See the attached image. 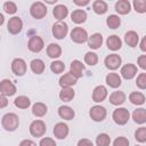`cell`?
<instances>
[{"instance_id":"cell-34","label":"cell","mask_w":146,"mask_h":146,"mask_svg":"<svg viewBox=\"0 0 146 146\" xmlns=\"http://www.w3.org/2000/svg\"><path fill=\"white\" fill-rule=\"evenodd\" d=\"M129 100L135 105H141L145 103V96L141 92L135 91V92H131L129 95Z\"/></svg>"},{"instance_id":"cell-52","label":"cell","mask_w":146,"mask_h":146,"mask_svg":"<svg viewBox=\"0 0 146 146\" xmlns=\"http://www.w3.org/2000/svg\"><path fill=\"white\" fill-rule=\"evenodd\" d=\"M136 146H139V145H136Z\"/></svg>"},{"instance_id":"cell-24","label":"cell","mask_w":146,"mask_h":146,"mask_svg":"<svg viewBox=\"0 0 146 146\" xmlns=\"http://www.w3.org/2000/svg\"><path fill=\"white\" fill-rule=\"evenodd\" d=\"M71 19L75 24H81L87 19V13L82 9H76L71 14Z\"/></svg>"},{"instance_id":"cell-18","label":"cell","mask_w":146,"mask_h":146,"mask_svg":"<svg viewBox=\"0 0 146 146\" xmlns=\"http://www.w3.org/2000/svg\"><path fill=\"white\" fill-rule=\"evenodd\" d=\"M125 102V95L123 91H113L111 95H110V103L115 105V106H119V105H122L123 103Z\"/></svg>"},{"instance_id":"cell-26","label":"cell","mask_w":146,"mask_h":146,"mask_svg":"<svg viewBox=\"0 0 146 146\" xmlns=\"http://www.w3.org/2000/svg\"><path fill=\"white\" fill-rule=\"evenodd\" d=\"M132 119L138 124H144L146 122V110L145 108H137L132 113Z\"/></svg>"},{"instance_id":"cell-17","label":"cell","mask_w":146,"mask_h":146,"mask_svg":"<svg viewBox=\"0 0 146 146\" xmlns=\"http://www.w3.org/2000/svg\"><path fill=\"white\" fill-rule=\"evenodd\" d=\"M76 78H74L70 72L65 73L60 79H59V86L62 88H71L72 86H74L76 83Z\"/></svg>"},{"instance_id":"cell-48","label":"cell","mask_w":146,"mask_h":146,"mask_svg":"<svg viewBox=\"0 0 146 146\" xmlns=\"http://www.w3.org/2000/svg\"><path fill=\"white\" fill-rule=\"evenodd\" d=\"M19 146H36V144L34 141L30 140V139H24V140L21 141Z\"/></svg>"},{"instance_id":"cell-5","label":"cell","mask_w":146,"mask_h":146,"mask_svg":"<svg viewBox=\"0 0 146 146\" xmlns=\"http://www.w3.org/2000/svg\"><path fill=\"white\" fill-rule=\"evenodd\" d=\"M71 39L75 43H83L88 40V33L82 27H74L71 32Z\"/></svg>"},{"instance_id":"cell-30","label":"cell","mask_w":146,"mask_h":146,"mask_svg":"<svg viewBox=\"0 0 146 146\" xmlns=\"http://www.w3.org/2000/svg\"><path fill=\"white\" fill-rule=\"evenodd\" d=\"M32 113L36 117H42L47 113V106L43 103H35L32 106Z\"/></svg>"},{"instance_id":"cell-8","label":"cell","mask_w":146,"mask_h":146,"mask_svg":"<svg viewBox=\"0 0 146 146\" xmlns=\"http://www.w3.org/2000/svg\"><path fill=\"white\" fill-rule=\"evenodd\" d=\"M89 114H90V117L94 121L100 122L106 117V110H105V107H103L100 105H96V106H92L90 108Z\"/></svg>"},{"instance_id":"cell-35","label":"cell","mask_w":146,"mask_h":146,"mask_svg":"<svg viewBox=\"0 0 146 146\" xmlns=\"http://www.w3.org/2000/svg\"><path fill=\"white\" fill-rule=\"evenodd\" d=\"M106 24H107V26L110 27V29H117L119 26H120V24H121V19H120V17L119 16H116V15H110L108 17H107V19H106Z\"/></svg>"},{"instance_id":"cell-51","label":"cell","mask_w":146,"mask_h":146,"mask_svg":"<svg viewBox=\"0 0 146 146\" xmlns=\"http://www.w3.org/2000/svg\"><path fill=\"white\" fill-rule=\"evenodd\" d=\"M3 22H5V17H3V15L0 13V25H2Z\"/></svg>"},{"instance_id":"cell-33","label":"cell","mask_w":146,"mask_h":146,"mask_svg":"<svg viewBox=\"0 0 146 146\" xmlns=\"http://www.w3.org/2000/svg\"><path fill=\"white\" fill-rule=\"evenodd\" d=\"M74 90L72 88H63L59 92V98L63 102H71L74 98Z\"/></svg>"},{"instance_id":"cell-13","label":"cell","mask_w":146,"mask_h":146,"mask_svg":"<svg viewBox=\"0 0 146 146\" xmlns=\"http://www.w3.org/2000/svg\"><path fill=\"white\" fill-rule=\"evenodd\" d=\"M54 135L58 139H65L68 135V127L64 122H58L54 127Z\"/></svg>"},{"instance_id":"cell-40","label":"cell","mask_w":146,"mask_h":146,"mask_svg":"<svg viewBox=\"0 0 146 146\" xmlns=\"http://www.w3.org/2000/svg\"><path fill=\"white\" fill-rule=\"evenodd\" d=\"M133 8L137 13H145L146 11V1L145 0H135L133 1Z\"/></svg>"},{"instance_id":"cell-20","label":"cell","mask_w":146,"mask_h":146,"mask_svg":"<svg viewBox=\"0 0 146 146\" xmlns=\"http://www.w3.org/2000/svg\"><path fill=\"white\" fill-rule=\"evenodd\" d=\"M67 14H68V9H67V7L64 6V5H57V6L54 8V10H52L54 17H55L56 19H58L59 22H60L62 19H64V18L67 16Z\"/></svg>"},{"instance_id":"cell-16","label":"cell","mask_w":146,"mask_h":146,"mask_svg":"<svg viewBox=\"0 0 146 146\" xmlns=\"http://www.w3.org/2000/svg\"><path fill=\"white\" fill-rule=\"evenodd\" d=\"M137 74V66L133 64H125L121 68V75L125 80H131Z\"/></svg>"},{"instance_id":"cell-11","label":"cell","mask_w":146,"mask_h":146,"mask_svg":"<svg viewBox=\"0 0 146 146\" xmlns=\"http://www.w3.org/2000/svg\"><path fill=\"white\" fill-rule=\"evenodd\" d=\"M15 92H16V87L10 80L5 79V80H2L0 82V94L1 95H3V96H13Z\"/></svg>"},{"instance_id":"cell-22","label":"cell","mask_w":146,"mask_h":146,"mask_svg":"<svg viewBox=\"0 0 146 146\" xmlns=\"http://www.w3.org/2000/svg\"><path fill=\"white\" fill-rule=\"evenodd\" d=\"M103 43V35L99 33H94L91 36L88 38V46L91 49H98L100 48Z\"/></svg>"},{"instance_id":"cell-12","label":"cell","mask_w":146,"mask_h":146,"mask_svg":"<svg viewBox=\"0 0 146 146\" xmlns=\"http://www.w3.org/2000/svg\"><path fill=\"white\" fill-rule=\"evenodd\" d=\"M104 63H105V66H106L107 68H110V70H116V68H119V67L121 66L122 59H121V57H120L119 55H116V54H111V55H108V56L105 58Z\"/></svg>"},{"instance_id":"cell-6","label":"cell","mask_w":146,"mask_h":146,"mask_svg":"<svg viewBox=\"0 0 146 146\" xmlns=\"http://www.w3.org/2000/svg\"><path fill=\"white\" fill-rule=\"evenodd\" d=\"M68 31V26L65 22H57L56 24H54L52 26V34L56 39H63L65 38V35L67 34Z\"/></svg>"},{"instance_id":"cell-3","label":"cell","mask_w":146,"mask_h":146,"mask_svg":"<svg viewBox=\"0 0 146 146\" xmlns=\"http://www.w3.org/2000/svg\"><path fill=\"white\" fill-rule=\"evenodd\" d=\"M30 13H31V16L33 18H36V19H41L43 18L46 15H47V7L44 3L38 1V2H34L31 8H30Z\"/></svg>"},{"instance_id":"cell-50","label":"cell","mask_w":146,"mask_h":146,"mask_svg":"<svg viewBox=\"0 0 146 146\" xmlns=\"http://www.w3.org/2000/svg\"><path fill=\"white\" fill-rule=\"evenodd\" d=\"M140 49H141V51H146V38H143V40L140 42Z\"/></svg>"},{"instance_id":"cell-9","label":"cell","mask_w":146,"mask_h":146,"mask_svg":"<svg viewBox=\"0 0 146 146\" xmlns=\"http://www.w3.org/2000/svg\"><path fill=\"white\" fill-rule=\"evenodd\" d=\"M23 27V22L19 17L15 16V17H11L9 21H8V24H7V29H8V32L11 33V34H17L21 32Z\"/></svg>"},{"instance_id":"cell-31","label":"cell","mask_w":146,"mask_h":146,"mask_svg":"<svg viewBox=\"0 0 146 146\" xmlns=\"http://www.w3.org/2000/svg\"><path fill=\"white\" fill-rule=\"evenodd\" d=\"M92 9H94V11L96 14L103 15V14H105L107 11V3L105 1H103V0H96L92 3Z\"/></svg>"},{"instance_id":"cell-2","label":"cell","mask_w":146,"mask_h":146,"mask_svg":"<svg viewBox=\"0 0 146 146\" xmlns=\"http://www.w3.org/2000/svg\"><path fill=\"white\" fill-rule=\"evenodd\" d=\"M113 120L115 123L120 124V125H123L128 122L129 117H130V113L127 108L124 107H120V108H116L114 112H113Z\"/></svg>"},{"instance_id":"cell-39","label":"cell","mask_w":146,"mask_h":146,"mask_svg":"<svg viewBox=\"0 0 146 146\" xmlns=\"http://www.w3.org/2000/svg\"><path fill=\"white\" fill-rule=\"evenodd\" d=\"M135 138L139 143H145L146 141V128L140 127L139 129H137V131L135 132Z\"/></svg>"},{"instance_id":"cell-45","label":"cell","mask_w":146,"mask_h":146,"mask_svg":"<svg viewBox=\"0 0 146 146\" xmlns=\"http://www.w3.org/2000/svg\"><path fill=\"white\" fill-rule=\"evenodd\" d=\"M78 146H94L92 141L90 139H87V138H82L78 141Z\"/></svg>"},{"instance_id":"cell-21","label":"cell","mask_w":146,"mask_h":146,"mask_svg":"<svg viewBox=\"0 0 146 146\" xmlns=\"http://www.w3.org/2000/svg\"><path fill=\"white\" fill-rule=\"evenodd\" d=\"M124 41L125 43L131 47V48H135L137 44H138V41H139V35L135 32V31H128L124 35Z\"/></svg>"},{"instance_id":"cell-29","label":"cell","mask_w":146,"mask_h":146,"mask_svg":"<svg viewBox=\"0 0 146 146\" xmlns=\"http://www.w3.org/2000/svg\"><path fill=\"white\" fill-rule=\"evenodd\" d=\"M30 66H31L32 72L35 73V74H41V73H43V71H44V63H43V60H41V59H39V58L33 59V60L31 62Z\"/></svg>"},{"instance_id":"cell-32","label":"cell","mask_w":146,"mask_h":146,"mask_svg":"<svg viewBox=\"0 0 146 146\" xmlns=\"http://www.w3.org/2000/svg\"><path fill=\"white\" fill-rule=\"evenodd\" d=\"M14 104H15L16 107L22 108V110H25V108H27L31 105V100L26 96H18L17 98H15Z\"/></svg>"},{"instance_id":"cell-7","label":"cell","mask_w":146,"mask_h":146,"mask_svg":"<svg viewBox=\"0 0 146 146\" xmlns=\"http://www.w3.org/2000/svg\"><path fill=\"white\" fill-rule=\"evenodd\" d=\"M11 71L14 72V74L22 76L26 73V63L24 59L22 58H15L11 62Z\"/></svg>"},{"instance_id":"cell-15","label":"cell","mask_w":146,"mask_h":146,"mask_svg":"<svg viewBox=\"0 0 146 146\" xmlns=\"http://www.w3.org/2000/svg\"><path fill=\"white\" fill-rule=\"evenodd\" d=\"M107 97V89L104 86H97L92 91V100L96 103H102Z\"/></svg>"},{"instance_id":"cell-43","label":"cell","mask_w":146,"mask_h":146,"mask_svg":"<svg viewBox=\"0 0 146 146\" xmlns=\"http://www.w3.org/2000/svg\"><path fill=\"white\" fill-rule=\"evenodd\" d=\"M113 146H129V140L125 137H117L114 140Z\"/></svg>"},{"instance_id":"cell-36","label":"cell","mask_w":146,"mask_h":146,"mask_svg":"<svg viewBox=\"0 0 146 146\" xmlns=\"http://www.w3.org/2000/svg\"><path fill=\"white\" fill-rule=\"evenodd\" d=\"M96 144H97V146H110L111 138L107 133H100L96 138Z\"/></svg>"},{"instance_id":"cell-44","label":"cell","mask_w":146,"mask_h":146,"mask_svg":"<svg viewBox=\"0 0 146 146\" xmlns=\"http://www.w3.org/2000/svg\"><path fill=\"white\" fill-rule=\"evenodd\" d=\"M39 146H56V143H55V140H54L52 138L46 137V138H42V139L40 140Z\"/></svg>"},{"instance_id":"cell-1","label":"cell","mask_w":146,"mask_h":146,"mask_svg":"<svg viewBox=\"0 0 146 146\" xmlns=\"http://www.w3.org/2000/svg\"><path fill=\"white\" fill-rule=\"evenodd\" d=\"M2 127L5 128V130L7 131H15L18 128L19 124V119L15 113H7L2 116L1 120Z\"/></svg>"},{"instance_id":"cell-25","label":"cell","mask_w":146,"mask_h":146,"mask_svg":"<svg viewBox=\"0 0 146 146\" xmlns=\"http://www.w3.org/2000/svg\"><path fill=\"white\" fill-rule=\"evenodd\" d=\"M58 115L64 120H72L75 115V112L70 106H60L58 108Z\"/></svg>"},{"instance_id":"cell-46","label":"cell","mask_w":146,"mask_h":146,"mask_svg":"<svg viewBox=\"0 0 146 146\" xmlns=\"http://www.w3.org/2000/svg\"><path fill=\"white\" fill-rule=\"evenodd\" d=\"M138 65L140 68L145 70L146 68V55H141L139 58H138Z\"/></svg>"},{"instance_id":"cell-47","label":"cell","mask_w":146,"mask_h":146,"mask_svg":"<svg viewBox=\"0 0 146 146\" xmlns=\"http://www.w3.org/2000/svg\"><path fill=\"white\" fill-rule=\"evenodd\" d=\"M7 105H8V99L6 98V96H3V95L0 94V108L6 107Z\"/></svg>"},{"instance_id":"cell-37","label":"cell","mask_w":146,"mask_h":146,"mask_svg":"<svg viewBox=\"0 0 146 146\" xmlns=\"http://www.w3.org/2000/svg\"><path fill=\"white\" fill-rule=\"evenodd\" d=\"M84 62H86L88 65H90V66L96 65L97 62H98V56H97V54H95V52H92V51H88V52L84 55Z\"/></svg>"},{"instance_id":"cell-10","label":"cell","mask_w":146,"mask_h":146,"mask_svg":"<svg viewBox=\"0 0 146 146\" xmlns=\"http://www.w3.org/2000/svg\"><path fill=\"white\" fill-rule=\"evenodd\" d=\"M27 47L32 52H39L43 49L44 43H43V40L39 35H33V36L30 38Z\"/></svg>"},{"instance_id":"cell-49","label":"cell","mask_w":146,"mask_h":146,"mask_svg":"<svg viewBox=\"0 0 146 146\" xmlns=\"http://www.w3.org/2000/svg\"><path fill=\"white\" fill-rule=\"evenodd\" d=\"M73 2L78 6H87L89 3V0H74Z\"/></svg>"},{"instance_id":"cell-42","label":"cell","mask_w":146,"mask_h":146,"mask_svg":"<svg viewBox=\"0 0 146 146\" xmlns=\"http://www.w3.org/2000/svg\"><path fill=\"white\" fill-rule=\"evenodd\" d=\"M3 9L7 14H15L17 11V6L11 1H7L3 3Z\"/></svg>"},{"instance_id":"cell-14","label":"cell","mask_w":146,"mask_h":146,"mask_svg":"<svg viewBox=\"0 0 146 146\" xmlns=\"http://www.w3.org/2000/svg\"><path fill=\"white\" fill-rule=\"evenodd\" d=\"M83 71H84V65H83L80 60L75 59V60H73V62L71 63V66H70V73H71L74 78H76V79L81 78L82 74H83Z\"/></svg>"},{"instance_id":"cell-41","label":"cell","mask_w":146,"mask_h":146,"mask_svg":"<svg viewBox=\"0 0 146 146\" xmlns=\"http://www.w3.org/2000/svg\"><path fill=\"white\" fill-rule=\"evenodd\" d=\"M136 84L139 89L144 90L146 88V73H140L138 76H137V80H136Z\"/></svg>"},{"instance_id":"cell-19","label":"cell","mask_w":146,"mask_h":146,"mask_svg":"<svg viewBox=\"0 0 146 146\" xmlns=\"http://www.w3.org/2000/svg\"><path fill=\"white\" fill-rule=\"evenodd\" d=\"M106 44H107L108 49L115 51V50H119V49L121 48V46H122V41H121V39H120L117 35L113 34V35H110V36L107 38V40H106Z\"/></svg>"},{"instance_id":"cell-38","label":"cell","mask_w":146,"mask_h":146,"mask_svg":"<svg viewBox=\"0 0 146 146\" xmlns=\"http://www.w3.org/2000/svg\"><path fill=\"white\" fill-rule=\"evenodd\" d=\"M50 70H51L54 73H56V74L62 73V72L65 70V64H64L63 62H60V60H55V62H52V63L50 64Z\"/></svg>"},{"instance_id":"cell-28","label":"cell","mask_w":146,"mask_h":146,"mask_svg":"<svg viewBox=\"0 0 146 146\" xmlns=\"http://www.w3.org/2000/svg\"><path fill=\"white\" fill-rule=\"evenodd\" d=\"M106 83L112 88H117L121 86V78L116 73H108L106 75Z\"/></svg>"},{"instance_id":"cell-23","label":"cell","mask_w":146,"mask_h":146,"mask_svg":"<svg viewBox=\"0 0 146 146\" xmlns=\"http://www.w3.org/2000/svg\"><path fill=\"white\" fill-rule=\"evenodd\" d=\"M131 9V6H130V2L128 0H119L116 3H115V10L121 14V15H127L129 14Z\"/></svg>"},{"instance_id":"cell-4","label":"cell","mask_w":146,"mask_h":146,"mask_svg":"<svg viewBox=\"0 0 146 146\" xmlns=\"http://www.w3.org/2000/svg\"><path fill=\"white\" fill-rule=\"evenodd\" d=\"M46 123L41 120H35L30 125V133L33 137H42L46 132Z\"/></svg>"},{"instance_id":"cell-27","label":"cell","mask_w":146,"mask_h":146,"mask_svg":"<svg viewBox=\"0 0 146 146\" xmlns=\"http://www.w3.org/2000/svg\"><path fill=\"white\" fill-rule=\"evenodd\" d=\"M47 55L50 58H58L62 55V48L57 43H50L47 47Z\"/></svg>"}]
</instances>
